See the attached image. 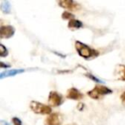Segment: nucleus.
<instances>
[{"instance_id":"obj_18","label":"nucleus","mask_w":125,"mask_h":125,"mask_svg":"<svg viewBox=\"0 0 125 125\" xmlns=\"http://www.w3.org/2000/svg\"><path fill=\"white\" fill-rule=\"evenodd\" d=\"M0 64H1V67H2V68H4V67H5V68H10V65H8V64H4V62H0Z\"/></svg>"},{"instance_id":"obj_16","label":"nucleus","mask_w":125,"mask_h":125,"mask_svg":"<svg viewBox=\"0 0 125 125\" xmlns=\"http://www.w3.org/2000/svg\"><path fill=\"white\" fill-rule=\"evenodd\" d=\"M87 77H89V78H91V79H93V80L95 81V82H102V81H100L99 79H98L97 77L94 76V75H91V74H87Z\"/></svg>"},{"instance_id":"obj_15","label":"nucleus","mask_w":125,"mask_h":125,"mask_svg":"<svg viewBox=\"0 0 125 125\" xmlns=\"http://www.w3.org/2000/svg\"><path fill=\"white\" fill-rule=\"evenodd\" d=\"M12 122L14 123V125H21V121L17 117L12 118Z\"/></svg>"},{"instance_id":"obj_4","label":"nucleus","mask_w":125,"mask_h":125,"mask_svg":"<svg viewBox=\"0 0 125 125\" xmlns=\"http://www.w3.org/2000/svg\"><path fill=\"white\" fill-rule=\"evenodd\" d=\"M62 121V116L59 113H52L45 118V125H61Z\"/></svg>"},{"instance_id":"obj_12","label":"nucleus","mask_w":125,"mask_h":125,"mask_svg":"<svg viewBox=\"0 0 125 125\" xmlns=\"http://www.w3.org/2000/svg\"><path fill=\"white\" fill-rule=\"evenodd\" d=\"M116 71H117L118 79L122 81H125V66L118 65L116 67Z\"/></svg>"},{"instance_id":"obj_7","label":"nucleus","mask_w":125,"mask_h":125,"mask_svg":"<svg viewBox=\"0 0 125 125\" xmlns=\"http://www.w3.org/2000/svg\"><path fill=\"white\" fill-rule=\"evenodd\" d=\"M15 28L12 26H3L0 29V37L2 39L10 38L14 35Z\"/></svg>"},{"instance_id":"obj_19","label":"nucleus","mask_w":125,"mask_h":125,"mask_svg":"<svg viewBox=\"0 0 125 125\" xmlns=\"http://www.w3.org/2000/svg\"><path fill=\"white\" fill-rule=\"evenodd\" d=\"M69 125H75V124H73V123H72V124H69Z\"/></svg>"},{"instance_id":"obj_13","label":"nucleus","mask_w":125,"mask_h":125,"mask_svg":"<svg viewBox=\"0 0 125 125\" xmlns=\"http://www.w3.org/2000/svg\"><path fill=\"white\" fill-rule=\"evenodd\" d=\"M8 55V51L7 49H6V47L4 46V45H0V56L1 57H6V56Z\"/></svg>"},{"instance_id":"obj_3","label":"nucleus","mask_w":125,"mask_h":125,"mask_svg":"<svg viewBox=\"0 0 125 125\" xmlns=\"http://www.w3.org/2000/svg\"><path fill=\"white\" fill-rule=\"evenodd\" d=\"M30 108L33 112L37 113V114L48 115L52 112V109L50 106L37 102V101H32L30 103Z\"/></svg>"},{"instance_id":"obj_6","label":"nucleus","mask_w":125,"mask_h":125,"mask_svg":"<svg viewBox=\"0 0 125 125\" xmlns=\"http://www.w3.org/2000/svg\"><path fill=\"white\" fill-rule=\"evenodd\" d=\"M58 4L61 7L71 10H77L80 9V4L73 0H62V1H59Z\"/></svg>"},{"instance_id":"obj_10","label":"nucleus","mask_w":125,"mask_h":125,"mask_svg":"<svg viewBox=\"0 0 125 125\" xmlns=\"http://www.w3.org/2000/svg\"><path fill=\"white\" fill-rule=\"evenodd\" d=\"M68 27L70 28H75V29H78V28H81L82 27V22L80 21L79 20L76 19H72L69 21Z\"/></svg>"},{"instance_id":"obj_14","label":"nucleus","mask_w":125,"mask_h":125,"mask_svg":"<svg viewBox=\"0 0 125 125\" xmlns=\"http://www.w3.org/2000/svg\"><path fill=\"white\" fill-rule=\"evenodd\" d=\"M62 18L63 19H69V21H70V20H72V18H74V16L72 14H70V13L67 12V11H65V12L62 13Z\"/></svg>"},{"instance_id":"obj_1","label":"nucleus","mask_w":125,"mask_h":125,"mask_svg":"<svg viewBox=\"0 0 125 125\" xmlns=\"http://www.w3.org/2000/svg\"><path fill=\"white\" fill-rule=\"evenodd\" d=\"M75 48H76V51L79 53V55L81 57H84V58H89L92 56H98V54H99L98 52H96L95 50L90 48L87 45L80 41L75 42Z\"/></svg>"},{"instance_id":"obj_9","label":"nucleus","mask_w":125,"mask_h":125,"mask_svg":"<svg viewBox=\"0 0 125 125\" xmlns=\"http://www.w3.org/2000/svg\"><path fill=\"white\" fill-rule=\"evenodd\" d=\"M24 72V70H5V71L2 72L0 74V79H4L5 77H10V76H15V75H18Z\"/></svg>"},{"instance_id":"obj_5","label":"nucleus","mask_w":125,"mask_h":125,"mask_svg":"<svg viewBox=\"0 0 125 125\" xmlns=\"http://www.w3.org/2000/svg\"><path fill=\"white\" fill-rule=\"evenodd\" d=\"M48 101L52 106H58L62 103V98L58 93L51 92L49 94Z\"/></svg>"},{"instance_id":"obj_8","label":"nucleus","mask_w":125,"mask_h":125,"mask_svg":"<svg viewBox=\"0 0 125 125\" xmlns=\"http://www.w3.org/2000/svg\"><path fill=\"white\" fill-rule=\"evenodd\" d=\"M67 98L68 99H75V100H78L83 98V94L76 88H72L69 89L68 92H67Z\"/></svg>"},{"instance_id":"obj_2","label":"nucleus","mask_w":125,"mask_h":125,"mask_svg":"<svg viewBox=\"0 0 125 125\" xmlns=\"http://www.w3.org/2000/svg\"><path fill=\"white\" fill-rule=\"evenodd\" d=\"M111 93H112V91L108 88V87H104V86L97 85V86H95V87H94L93 90L89 91V92L87 93V94H88L92 99H100L101 97H103L104 95L110 94H111Z\"/></svg>"},{"instance_id":"obj_17","label":"nucleus","mask_w":125,"mask_h":125,"mask_svg":"<svg viewBox=\"0 0 125 125\" xmlns=\"http://www.w3.org/2000/svg\"><path fill=\"white\" fill-rule=\"evenodd\" d=\"M121 99H122V101H123V104H125V92L121 95Z\"/></svg>"},{"instance_id":"obj_11","label":"nucleus","mask_w":125,"mask_h":125,"mask_svg":"<svg viewBox=\"0 0 125 125\" xmlns=\"http://www.w3.org/2000/svg\"><path fill=\"white\" fill-rule=\"evenodd\" d=\"M1 10L4 13V14H9L11 10V6L10 3L9 1H3L1 3Z\"/></svg>"}]
</instances>
